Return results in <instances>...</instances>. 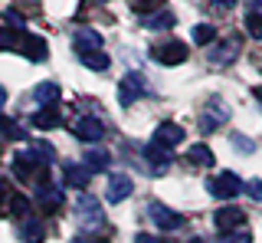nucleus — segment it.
Segmentation results:
<instances>
[{"label":"nucleus","instance_id":"f257e3e1","mask_svg":"<svg viewBox=\"0 0 262 243\" xmlns=\"http://www.w3.org/2000/svg\"><path fill=\"white\" fill-rule=\"evenodd\" d=\"M13 174L20 177V181L46 184V177H49L46 158L39 155V151H16V155H13Z\"/></svg>","mask_w":262,"mask_h":243},{"label":"nucleus","instance_id":"f03ea898","mask_svg":"<svg viewBox=\"0 0 262 243\" xmlns=\"http://www.w3.org/2000/svg\"><path fill=\"white\" fill-rule=\"evenodd\" d=\"M151 56L161 63V66H180V63L187 59V43H180V39H164V43H158L151 50Z\"/></svg>","mask_w":262,"mask_h":243},{"label":"nucleus","instance_id":"7ed1b4c3","mask_svg":"<svg viewBox=\"0 0 262 243\" xmlns=\"http://www.w3.org/2000/svg\"><path fill=\"white\" fill-rule=\"evenodd\" d=\"M239 53H243V36L229 33L226 39H220V43L210 46V63H216V66H229Z\"/></svg>","mask_w":262,"mask_h":243},{"label":"nucleus","instance_id":"20e7f679","mask_svg":"<svg viewBox=\"0 0 262 243\" xmlns=\"http://www.w3.org/2000/svg\"><path fill=\"white\" fill-rule=\"evenodd\" d=\"M207 191H210L216 200H233L236 194L243 191V181H239L233 171H223V174H216V177L207 184Z\"/></svg>","mask_w":262,"mask_h":243},{"label":"nucleus","instance_id":"39448f33","mask_svg":"<svg viewBox=\"0 0 262 243\" xmlns=\"http://www.w3.org/2000/svg\"><path fill=\"white\" fill-rule=\"evenodd\" d=\"M144 214H147V220L158 227V230H177V227L184 224V217H180L177 210L164 207V204H158V200H154V204H147V207H144Z\"/></svg>","mask_w":262,"mask_h":243},{"label":"nucleus","instance_id":"423d86ee","mask_svg":"<svg viewBox=\"0 0 262 243\" xmlns=\"http://www.w3.org/2000/svg\"><path fill=\"white\" fill-rule=\"evenodd\" d=\"M180 141H184V128L174 125V121H161V125L154 128V138H151V145H158L164 151H174Z\"/></svg>","mask_w":262,"mask_h":243},{"label":"nucleus","instance_id":"0eeeda50","mask_svg":"<svg viewBox=\"0 0 262 243\" xmlns=\"http://www.w3.org/2000/svg\"><path fill=\"white\" fill-rule=\"evenodd\" d=\"M16 53H23L30 63H39V59H46L49 46H46V39L36 36V33H20V39H16Z\"/></svg>","mask_w":262,"mask_h":243},{"label":"nucleus","instance_id":"6e6552de","mask_svg":"<svg viewBox=\"0 0 262 243\" xmlns=\"http://www.w3.org/2000/svg\"><path fill=\"white\" fill-rule=\"evenodd\" d=\"M76 210H79V220H82V227H102V220H105L102 204H98L92 194H82V197H79V204H76Z\"/></svg>","mask_w":262,"mask_h":243},{"label":"nucleus","instance_id":"1a4fd4ad","mask_svg":"<svg viewBox=\"0 0 262 243\" xmlns=\"http://www.w3.org/2000/svg\"><path fill=\"white\" fill-rule=\"evenodd\" d=\"M131 191H135V181H131L128 174H112L108 188H105V200H108V204H121V200L131 197Z\"/></svg>","mask_w":262,"mask_h":243},{"label":"nucleus","instance_id":"9d476101","mask_svg":"<svg viewBox=\"0 0 262 243\" xmlns=\"http://www.w3.org/2000/svg\"><path fill=\"white\" fill-rule=\"evenodd\" d=\"M246 220V214L239 207H233V204H226V207H220L216 214H213V224H216V230L220 233H229V230H239Z\"/></svg>","mask_w":262,"mask_h":243},{"label":"nucleus","instance_id":"9b49d317","mask_svg":"<svg viewBox=\"0 0 262 243\" xmlns=\"http://www.w3.org/2000/svg\"><path fill=\"white\" fill-rule=\"evenodd\" d=\"M76 135H79L82 141H102L105 125H102L95 115H82V118L76 121Z\"/></svg>","mask_w":262,"mask_h":243},{"label":"nucleus","instance_id":"f8f14e48","mask_svg":"<svg viewBox=\"0 0 262 243\" xmlns=\"http://www.w3.org/2000/svg\"><path fill=\"white\" fill-rule=\"evenodd\" d=\"M62 191L59 188H49V184H43L39 188V194H36V207L43 210V214H56V210L62 207Z\"/></svg>","mask_w":262,"mask_h":243},{"label":"nucleus","instance_id":"ddd939ff","mask_svg":"<svg viewBox=\"0 0 262 243\" xmlns=\"http://www.w3.org/2000/svg\"><path fill=\"white\" fill-rule=\"evenodd\" d=\"M72 46H76V53H79V56L98 53V50H102V36H98L95 30H79L76 39H72Z\"/></svg>","mask_w":262,"mask_h":243},{"label":"nucleus","instance_id":"4468645a","mask_svg":"<svg viewBox=\"0 0 262 243\" xmlns=\"http://www.w3.org/2000/svg\"><path fill=\"white\" fill-rule=\"evenodd\" d=\"M144 161H147V168H151L154 174H164L170 168V151L158 148V145H147V148H144Z\"/></svg>","mask_w":262,"mask_h":243},{"label":"nucleus","instance_id":"2eb2a0df","mask_svg":"<svg viewBox=\"0 0 262 243\" xmlns=\"http://www.w3.org/2000/svg\"><path fill=\"white\" fill-rule=\"evenodd\" d=\"M62 174H66V184H69V188H76V191H85L89 181H92V171H89L85 165H69Z\"/></svg>","mask_w":262,"mask_h":243},{"label":"nucleus","instance_id":"dca6fc26","mask_svg":"<svg viewBox=\"0 0 262 243\" xmlns=\"http://www.w3.org/2000/svg\"><path fill=\"white\" fill-rule=\"evenodd\" d=\"M46 230H43V220H33V217H23L20 220V240L23 243H43Z\"/></svg>","mask_w":262,"mask_h":243},{"label":"nucleus","instance_id":"f3484780","mask_svg":"<svg viewBox=\"0 0 262 243\" xmlns=\"http://www.w3.org/2000/svg\"><path fill=\"white\" fill-rule=\"evenodd\" d=\"M223 121H226V112L220 109L216 102H213L210 109H207V112L200 115V132H203V135H210V132H216V128L223 125Z\"/></svg>","mask_w":262,"mask_h":243},{"label":"nucleus","instance_id":"a211bd4d","mask_svg":"<svg viewBox=\"0 0 262 243\" xmlns=\"http://www.w3.org/2000/svg\"><path fill=\"white\" fill-rule=\"evenodd\" d=\"M108 151L102 148V145H89L85 148V168L89 171H105V168H108Z\"/></svg>","mask_w":262,"mask_h":243},{"label":"nucleus","instance_id":"6ab92c4d","mask_svg":"<svg viewBox=\"0 0 262 243\" xmlns=\"http://www.w3.org/2000/svg\"><path fill=\"white\" fill-rule=\"evenodd\" d=\"M33 125L43 128V132H49V128H59L62 125V115L53 109V105H46V109H39L36 115H33Z\"/></svg>","mask_w":262,"mask_h":243},{"label":"nucleus","instance_id":"aec40b11","mask_svg":"<svg viewBox=\"0 0 262 243\" xmlns=\"http://www.w3.org/2000/svg\"><path fill=\"white\" fill-rule=\"evenodd\" d=\"M138 95H141V76H128L125 83L118 86V102L121 105H131Z\"/></svg>","mask_w":262,"mask_h":243},{"label":"nucleus","instance_id":"412c9836","mask_svg":"<svg viewBox=\"0 0 262 243\" xmlns=\"http://www.w3.org/2000/svg\"><path fill=\"white\" fill-rule=\"evenodd\" d=\"M33 99L43 105V109H46V105H56V102H59V86H56V83H39L36 89H33Z\"/></svg>","mask_w":262,"mask_h":243},{"label":"nucleus","instance_id":"4be33fe9","mask_svg":"<svg viewBox=\"0 0 262 243\" xmlns=\"http://www.w3.org/2000/svg\"><path fill=\"white\" fill-rule=\"evenodd\" d=\"M187 161L190 165H200V168H213V151H210V145H190V151H187Z\"/></svg>","mask_w":262,"mask_h":243},{"label":"nucleus","instance_id":"5701e85b","mask_svg":"<svg viewBox=\"0 0 262 243\" xmlns=\"http://www.w3.org/2000/svg\"><path fill=\"white\" fill-rule=\"evenodd\" d=\"M144 23H147V30H170V27H174V13H170V10L147 13V17H144Z\"/></svg>","mask_w":262,"mask_h":243},{"label":"nucleus","instance_id":"b1692460","mask_svg":"<svg viewBox=\"0 0 262 243\" xmlns=\"http://www.w3.org/2000/svg\"><path fill=\"white\" fill-rule=\"evenodd\" d=\"M13 197H16L13 184L7 181V177H0V214H10V204H13Z\"/></svg>","mask_w":262,"mask_h":243},{"label":"nucleus","instance_id":"393cba45","mask_svg":"<svg viewBox=\"0 0 262 243\" xmlns=\"http://www.w3.org/2000/svg\"><path fill=\"white\" fill-rule=\"evenodd\" d=\"M190 36H193V43H196V46H210V43H213V36H216V30H213L210 23H196Z\"/></svg>","mask_w":262,"mask_h":243},{"label":"nucleus","instance_id":"a878e982","mask_svg":"<svg viewBox=\"0 0 262 243\" xmlns=\"http://www.w3.org/2000/svg\"><path fill=\"white\" fill-rule=\"evenodd\" d=\"M0 135H4V138H10V141H23V138H27V135H23V128L16 125V121L4 118V115H0Z\"/></svg>","mask_w":262,"mask_h":243},{"label":"nucleus","instance_id":"bb28decb","mask_svg":"<svg viewBox=\"0 0 262 243\" xmlns=\"http://www.w3.org/2000/svg\"><path fill=\"white\" fill-rule=\"evenodd\" d=\"M82 63H85L89 69H95V72H105L112 59H108V56H105L102 50H98V53H89V56H82Z\"/></svg>","mask_w":262,"mask_h":243},{"label":"nucleus","instance_id":"cd10ccee","mask_svg":"<svg viewBox=\"0 0 262 243\" xmlns=\"http://www.w3.org/2000/svg\"><path fill=\"white\" fill-rule=\"evenodd\" d=\"M246 33L252 39H262V13H256V10L246 13Z\"/></svg>","mask_w":262,"mask_h":243},{"label":"nucleus","instance_id":"c85d7f7f","mask_svg":"<svg viewBox=\"0 0 262 243\" xmlns=\"http://www.w3.org/2000/svg\"><path fill=\"white\" fill-rule=\"evenodd\" d=\"M220 243H252V233L246 230V227H239V230H229L220 237Z\"/></svg>","mask_w":262,"mask_h":243},{"label":"nucleus","instance_id":"c756f323","mask_svg":"<svg viewBox=\"0 0 262 243\" xmlns=\"http://www.w3.org/2000/svg\"><path fill=\"white\" fill-rule=\"evenodd\" d=\"M16 39H20V33H13V30H0V50H16Z\"/></svg>","mask_w":262,"mask_h":243},{"label":"nucleus","instance_id":"7c9ffc66","mask_svg":"<svg viewBox=\"0 0 262 243\" xmlns=\"http://www.w3.org/2000/svg\"><path fill=\"white\" fill-rule=\"evenodd\" d=\"M246 191H249V197H256L259 204H262V181H259V177H252V181L246 184Z\"/></svg>","mask_w":262,"mask_h":243},{"label":"nucleus","instance_id":"2f4dec72","mask_svg":"<svg viewBox=\"0 0 262 243\" xmlns=\"http://www.w3.org/2000/svg\"><path fill=\"white\" fill-rule=\"evenodd\" d=\"M135 243H161V240H158V237H151V233H138Z\"/></svg>","mask_w":262,"mask_h":243},{"label":"nucleus","instance_id":"473e14b6","mask_svg":"<svg viewBox=\"0 0 262 243\" xmlns=\"http://www.w3.org/2000/svg\"><path fill=\"white\" fill-rule=\"evenodd\" d=\"M154 4H158V0H135V7H138V10H144V7H147V10H151Z\"/></svg>","mask_w":262,"mask_h":243},{"label":"nucleus","instance_id":"72a5a7b5","mask_svg":"<svg viewBox=\"0 0 262 243\" xmlns=\"http://www.w3.org/2000/svg\"><path fill=\"white\" fill-rule=\"evenodd\" d=\"M213 4H216V7H233L236 0H213Z\"/></svg>","mask_w":262,"mask_h":243},{"label":"nucleus","instance_id":"f704fd0d","mask_svg":"<svg viewBox=\"0 0 262 243\" xmlns=\"http://www.w3.org/2000/svg\"><path fill=\"white\" fill-rule=\"evenodd\" d=\"M252 95H256V99H259V105H262V86H256V89H252Z\"/></svg>","mask_w":262,"mask_h":243},{"label":"nucleus","instance_id":"c9c22d12","mask_svg":"<svg viewBox=\"0 0 262 243\" xmlns=\"http://www.w3.org/2000/svg\"><path fill=\"white\" fill-rule=\"evenodd\" d=\"M252 10H256V13H262V0H252Z\"/></svg>","mask_w":262,"mask_h":243},{"label":"nucleus","instance_id":"e433bc0d","mask_svg":"<svg viewBox=\"0 0 262 243\" xmlns=\"http://www.w3.org/2000/svg\"><path fill=\"white\" fill-rule=\"evenodd\" d=\"M4 102H7V89L0 86V105H4Z\"/></svg>","mask_w":262,"mask_h":243},{"label":"nucleus","instance_id":"4c0bfd02","mask_svg":"<svg viewBox=\"0 0 262 243\" xmlns=\"http://www.w3.org/2000/svg\"><path fill=\"white\" fill-rule=\"evenodd\" d=\"M76 243H105V240H76Z\"/></svg>","mask_w":262,"mask_h":243},{"label":"nucleus","instance_id":"58836bf2","mask_svg":"<svg viewBox=\"0 0 262 243\" xmlns=\"http://www.w3.org/2000/svg\"><path fill=\"white\" fill-rule=\"evenodd\" d=\"M193 243H200V240H193Z\"/></svg>","mask_w":262,"mask_h":243}]
</instances>
